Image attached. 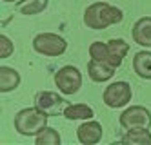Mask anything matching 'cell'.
<instances>
[{"mask_svg":"<svg viewBox=\"0 0 151 145\" xmlns=\"http://www.w3.org/2000/svg\"><path fill=\"white\" fill-rule=\"evenodd\" d=\"M107 53H109V65L113 67H120L124 58L129 53V44L122 38H111L107 40Z\"/></svg>","mask_w":151,"mask_h":145,"instance_id":"cell-11","label":"cell"},{"mask_svg":"<svg viewBox=\"0 0 151 145\" xmlns=\"http://www.w3.org/2000/svg\"><path fill=\"white\" fill-rule=\"evenodd\" d=\"M133 98V91H131V85L129 82H113L109 84L104 93H102V100L104 104L109 107V109H122V107H127L129 102Z\"/></svg>","mask_w":151,"mask_h":145,"instance_id":"cell-5","label":"cell"},{"mask_svg":"<svg viewBox=\"0 0 151 145\" xmlns=\"http://www.w3.org/2000/svg\"><path fill=\"white\" fill-rule=\"evenodd\" d=\"M22 82V76L15 67H9V65H4L0 67V93L7 94V93H13L15 89L20 85Z\"/></svg>","mask_w":151,"mask_h":145,"instance_id":"cell-12","label":"cell"},{"mask_svg":"<svg viewBox=\"0 0 151 145\" xmlns=\"http://www.w3.org/2000/svg\"><path fill=\"white\" fill-rule=\"evenodd\" d=\"M35 143L37 145H60L62 143V136H60V132L57 129H53V127L47 125L44 131H40L35 136Z\"/></svg>","mask_w":151,"mask_h":145,"instance_id":"cell-17","label":"cell"},{"mask_svg":"<svg viewBox=\"0 0 151 145\" xmlns=\"http://www.w3.org/2000/svg\"><path fill=\"white\" fill-rule=\"evenodd\" d=\"M2 2H6V4H11V2H18V0H2Z\"/></svg>","mask_w":151,"mask_h":145,"instance_id":"cell-20","label":"cell"},{"mask_svg":"<svg viewBox=\"0 0 151 145\" xmlns=\"http://www.w3.org/2000/svg\"><path fill=\"white\" fill-rule=\"evenodd\" d=\"M15 53V44H13V40L9 38L7 35H0V58L2 60H6V58H9L11 54Z\"/></svg>","mask_w":151,"mask_h":145,"instance_id":"cell-19","label":"cell"},{"mask_svg":"<svg viewBox=\"0 0 151 145\" xmlns=\"http://www.w3.org/2000/svg\"><path fill=\"white\" fill-rule=\"evenodd\" d=\"M133 71L142 80H151V51H138L133 56Z\"/></svg>","mask_w":151,"mask_h":145,"instance_id":"cell-14","label":"cell"},{"mask_svg":"<svg viewBox=\"0 0 151 145\" xmlns=\"http://www.w3.org/2000/svg\"><path fill=\"white\" fill-rule=\"evenodd\" d=\"M89 56L95 58V60H100V62H106L109 64V53H107V42H100L96 40L89 46Z\"/></svg>","mask_w":151,"mask_h":145,"instance_id":"cell-18","label":"cell"},{"mask_svg":"<svg viewBox=\"0 0 151 145\" xmlns=\"http://www.w3.org/2000/svg\"><path fill=\"white\" fill-rule=\"evenodd\" d=\"M120 143H124V145H151V131L146 127L127 129L124 132V136L120 138Z\"/></svg>","mask_w":151,"mask_h":145,"instance_id":"cell-16","label":"cell"},{"mask_svg":"<svg viewBox=\"0 0 151 145\" xmlns=\"http://www.w3.org/2000/svg\"><path fill=\"white\" fill-rule=\"evenodd\" d=\"M35 105L44 111L49 116H57L60 114L64 107H66V100L62 98V93H55V91H38L35 94Z\"/></svg>","mask_w":151,"mask_h":145,"instance_id":"cell-7","label":"cell"},{"mask_svg":"<svg viewBox=\"0 0 151 145\" xmlns=\"http://www.w3.org/2000/svg\"><path fill=\"white\" fill-rule=\"evenodd\" d=\"M55 85L64 96L77 94L82 87V73L75 65H64L55 73Z\"/></svg>","mask_w":151,"mask_h":145,"instance_id":"cell-4","label":"cell"},{"mask_svg":"<svg viewBox=\"0 0 151 145\" xmlns=\"http://www.w3.org/2000/svg\"><path fill=\"white\" fill-rule=\"evenodd\" d=\"M47 118H49V114H46L44 111H40L37 105L24 107L15 114L13 125H15V131L18 134L35 138L40 131H44L47 127Z\"/></svg>","mask_w":151,"mask_h":145,"instance_id":"cell-2","label":"cell"},{"mask_svg":"<svg viewBox=\"0 0 151 145\" xmlns=\"http://www.w3.org/2000/svg\"><path fill=\"white\" fill-rule=\"evenodd\" d=\"M62 116L69 120V121H84V120H91L95 116V111L88 104H68L62 111Z\"/></svg>","mask_w":151,"mask_h":145,"instance_id":"cell-13","label":"cell"},{"mask_svg":"<svg viewBox=\"0 0 151 145\" xmlns=\"http://www.w3.org/2000/svg\"><path fill=\"white\" fill-rule=\"evenodd\" d=\"M33 51L47 58H57L68 51V40L57 33H38L33 38Z\"/></svg>","mask_w":151,"mask_h":145,"instance_id":"cell-3","label":"cell"},{"mask_svg":"<svg viewBox=\"0 0 151 145\" xmlns=\"http://www.w3.org/2000/svg\"><path fill=\"white\" fill-rule=\"evenodd\" d=\"M84 26L93 31H102L109 26L120 24L124 20V11L107 2H93L84 9Z\"/></svg>","mask_w":151,"mask_h":145,"instance_id":"cell-1","label":"cell"},{"mask_svg":"<svg viewBox=\"0 0 151 145\" xmlns=\"http://www.w3.org/2000/svg\"><path fill=\"white\" fill-rule=\"evenodd\" d=\"M49 6V0H18L15 2L17 13L24 15V16H37L42 15Z\"/></svg>","mask_w":151,"mask_h":145,"instance_id":"cell-15","label":"cell"},{"mask_svg":"<svg viewBox=\"0 0 151 145\" xmlns=\"http://www.w3.org/2000/svg\"><path fill=\"white\" fill-rule=\"evenodd\" d=\"M88 76H89V80L95 82V84L109 82L111 78L115 76V67L109 65V64H106V62L91 58L88 62Z\"/></svg>","mask_w":151,"mask_h":145,"instance_id":"cell-9","label":"cell"},{"mask_svg":"<svg viewBox=\"0 0 151 145\" xmlns=\"http://www.w3.org/2000/svg\"><path fill=\"white\" fill-rule=\"evenodd\" d=\"M131 38L142 47H151V16L138 18L131 27Z\"/></svg>","mask_w":151,"mask_h":145,"instance_id":"cell-10","label":"cell"},{"mask_svg":"<svg viewBox=\"0 0 151 145\" xmlns=\"http://www.w3.org/2000/svg\"><path fill=\"white\" fill-rule=\"evenodd\" d=\"M102 124L96 120H84L77 129V140L82 145H96L102 140Z\"/></svg>","mask_w":151,"mask_h":145,"instance_id":"cell-8","label":"cell"},{"mask_svg":"<svg viewBox=\"0 0 151 145\" xmlns=\"http://www.w3.org/2000/svg\"><path fill=\"white\" fill-rule=\"evenodd\" d=\"M118 124H120L124 131L135 129V127L151 129V111L144 105H129L120 113Z\"/></svg>","mask_w":151,"mask_h":145,"instance_id":"cell-6","label":"cell"}]
</instances>
